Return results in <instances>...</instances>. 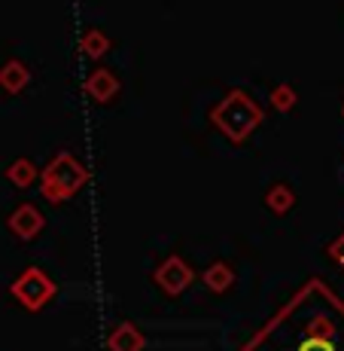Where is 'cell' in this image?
Wrapping results in <instances>:
<instances>
[{"label":"cell","instance_id":"8fae6325","mask_svg":"<svg viewBox=\"0 0 344 351\" xmlns=\"http://www.w3.org/2000/svg\"><path fill=\"white\" fill-rule=\"evenodd\" d=\"M6 180H10L16 190H28V186H34V180H40V171L31 159H16L6 168Z\"/></svg>","mask_w":344,"mask_h":351},{"label":"cell","instance_id":"30bf717a","mask_svg":"<svg viewBox=\"0 0 344 351\" xmlns=\"http://www.w3.org/2000/svg\"><path fill=\"white\" fill-rule=\"evenodd\" d=\"M201 281H204V287L211 290V293H226V290H232V285H235V269L228 266V263H211V266L204 269V275H201Z\"/></svg>","mask_w":344,"mask_h":351},{"label":"cell","instance_id":"8992f818","mask_svg":"<svg viewBox=\"0 0 344 351\" xmlns=\"http://www.w3.org/2000/svg\"><path fill=\"white\" fill-rule=\"evenodd\" d=\"M43 226H46V217L34 205H18L16 211L10 214V229H12V235H16L18 241L37 239V235L43 232Z\"/></svg>","mask_w":344,"mask_h":351},{"label":"cell","instance_id":"7c38bea8","mask_svg":"<svg viewBox=\"0 0 344 351\" xmlns=\"http://www.w3.org/2000/svg\"><path fill=\"white\" fill-rule=\"evenodd\" d=\"M295 205V193L289 190L287 184H274L272 190L265 193V208L272 214H278V217H283V214H289Z\"/></svg>","mask_w":344,"mask_h":351},{"label":"cell","instance_id":"9a60e30c","mask_svg":"<svg viewBox=\"0 0 344 351\" xmlns=\"http://www.w3.org/2000/svg\"><path fill=\"white\" fill-rule=\"evenodd\" d=\"M329 256H332L335 263H339V266L344 269V232L339 235V239L332 241V245H329Z\"/></svg>","mask_w":344,"mask_h":351},{"label":"cell","instance_id":"2e32d148","mask_svg":"<svg viewBox=\"0 0 344 351\" xmlns=\"http://www.w3.org/2000/svg\"><path fill=\"white\" fill-rule=\"evenodd\" d=\"M341 113H344V110H341Z\"/></svg>","mask_w":344,"mask_h":351},{"label":"cell","instance_id":"6da1fadb","mask_svg":"<svg viewBox=\"0 0 344 351\" xmlns=\"http://www.w3.org/2000/svg\"><path fill=\"white\" fill-rule=\"evenodd\" d=\"M339 321H344V302L320 278H311L241 351H341Z\"/></svg>","mask_w":344,"mask_h":351},{"label":"cell","instance_id":"9c48e42d","mask_svg":"<svg viewBox=\"0 0 344 351\" xmlns=\"http://www.w3.org/2000/svg\"><path fill=\"white\" fill-rule=\"evenodd\" d=\"M28 83H31V71L25 62L10 58V62L0 64V89H3L6 95H18Z\"/></svg>","mask_w":344,"mask_h":351},{"label":"cell","instance_id":"277c9868","mask_svg":"<svg viewBox=\"0 0 344 351\" xmlns=\"http://www.w3.org/2000/svg\"><path fill=\"white\" fill-rule=\"evenodd\" d=\"M55 290L58 287L52 285V278L43 269H25V272L12 281V296H16L28 312H40V308L55 296Z\"/></svg>","mask_w":344,"mask_h":351},{"label":"cell","instance_id":"52a82bcc","mask_svg":"<svg viewBox=\"0 0 344 351\" xmlns=\"http://www.w3.org/2000/svg\"><path fill=\"white\" fill-rule=\"evenodd\" d=\"M83 89H85V95H89L94 104H107V101L116 98L119 80H116V73H113L110 67H94L89 77H85Z\"/></svg>","mask_w":344,"mask_h":351},{"label":"cell","instance_id":"3957f363","mask_svg":"<svg viewBox=\"0 0 344 351\" xmlns=\"http://www.w3.org/2000/svg\"><path fill=\"white\" fill-rule=\"evenodd\" d=\"M92 180V171L83 165L73 153H58L52 156L49 165L40 171V193H43L46 202L52 205H62V202L73 199L85 184Z\"/></svg>","mask_w":344,"mask_h":351},{"label":"cell","instance_id":"4fadbf2b","mask_svg":"<svg viewBox=\"0 0 344 351\" xmlns=\"http://www.w3.org/2000/svg\"><path fill=\"white\" fill-rule=\"evenodd\" d=\"M79 49H83L85 58H92V62H101V58L110 52V37H107L104 31L92 28L83 34V40H79Z\"/></svg>","mask_w":344,"mask_h":351},{"label":"cell","instance_id":"7a4b0ae2","mask_svg":"<svg viewBox=\"0 0 344 351\" xmlns=\"http://www.w3.org/2000/svg\"><path fill=\"white\" fill-rule=\"evenodd\" d=\"M265 113L256 101L247 95L244 89H232L226 98L220 101L217 107L211 110V123L217 132H222V138H228L232 144H241L247 141L256 128L262 125Z\"/></svg>","mask_w":344,"mask_h":351},{"label":"cell","instance_id":"5b68a950","mask_svg":"<svg viewBox=\"0 0 344 351\" xmlns=\"http://www.w3.org/2000/svg\"><path fill=\"white\" fill-rule=\"evenodd\" d=\"M153 281H156L165 296H180V293H186L189 285L195 281V272L183 256L174 254V256H165V260L159 263V269L153 272Z\"/></svg>","mask_w":344,"mask_h":351},{"label":"cell","instance_id":"5bb4252c","mask_svg":"<svg viewBox=\"0 0 344 351\" xmlns=\"http://www.w3.org/2000/svg\"><path fill=\"white\" fill-rule=\"evenodd\" d=\"M295 101H299V95H295V89L289 83H280V86H274L272 89V107L274 110H280V113L293 110Z\"/></svg>","mask_w":344,"mask_h":351},{"label":"cell","instance_id":"ba28073f","mask_svg":"<svg viewBox=\"0 0 344 351\" xmlns=\"http://www.w3.org/2000/svg\"><path fill=\"white\" fill-rule=\"evenodd\" d=\"M144 346H146V336L140 333V327L131 321L116 324L110 339H107V348L110 351H144Z\"/></svg>","mask_w":344,"mask_h":351}]
</instances>
